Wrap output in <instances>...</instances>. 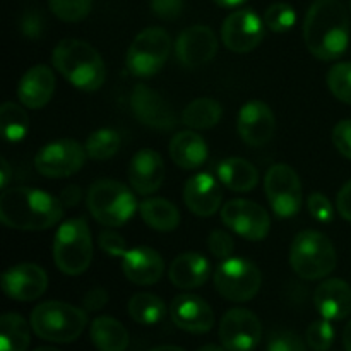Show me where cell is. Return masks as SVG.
<instances>
[{"mask_svg": "<svg viewBox=\"0 0 351 351\" xmlns=\"http://www.w3.org/2000/svg\"><path fill=\"white\" fill-rule=\"evenodd\" d=\"M308 51L321 60H336L350 43L348 10L339 0H315L304 21Z\"/></svg>", "mask_w": 351, "mask_h": 351, "instance_id": "1", "label": "cell"}, {"mask_svg": "<svg viewBox=\"0 0 351 351\" xmlns=\"http://www.w3.org/2000/svg\"><path fill=\"white\" fill-rule=\"evenodd\" d=\"M64 216V204L58 197L40 189H5L0 195V221L23 232L47 230Z\"/></svg>", "mask_w": 351, "mask_h": 351, "instance_id": "2", "label": "cell"}, {"mask_svg": "<svg viewBox=\"0 0 351 351\" xmlns=\"http://www.w3.org/2000/svg\"><path fill=\"white\" fill-rule=\"evenodd\" d=\"M53 67L77 89L93 93L105 82L106 69L96 48L75 38H65L51 55Z\"/></svg>", "mask_w": 351, "mask_h": 351, "instance_id": "3", "label": "cell"}, {"mask_svg": "<svg viewBox=\"0 0 351 351\" xmlns=\"http://www.w3.org/2000/svg\"><path fill=\"white\" fill-rule=\"evenodd\" d=\"M88 314L65 302H43L31 314V328L38 338L50 343H72L82 335Z\"/></svg>", "mask_w": 351, "mask_h": 351, "instance_id": "4", "label": "cell"}, {"mask_svg": "<svg viewBox=\"0 0 351 351\" xmlns=\"http://www.w3.org/2000/svg\"><path fill=\"white\" fill-rule=\"evenodd\" d=\"M338 257L335 245L324 233L305 230L298 233L290 247V264L304 280H321L335 271Z\"/></svg>", "mask_w": 351, "mask_h": 351, "instance_id": "5", "label": "cell"}, {"mask_svg": "<svg viewBox=\"0 0 351 351\" xmlns=\"http://www.w3.org/2000/svg\"><path fill=\"white\" fill-rule=\"evenodd\" d=\"M93 259V237L84 218L67 219L53 239V261L67 276H79Z\"/></svg>", "mask_w": 351, "mask_h": 351, "instance_id": "6", "label": "cell"}, {"mask_svg": "<svg viewBox=\"0 0 351 351\" xmlns=\"http://www.w3.org/2000/svg\"><path fill=\"white\" fill-rule=\"evenodd\" d=\"M88 208L93 218L108 228L129 221L137 209L136 195L117 180H98L88 192Z\"/></svg>", "mask_w": 351, "mask_h": 351, "instance_id": "7", "label": "cell"}, {"mask_svg": "<svg viewBox=\"0 0 351 351\" xmlns=\"http://www.w3.org/2000/svg\"><path fill=\"white\" fill-rule=\"evenodd\" d=\"M170 50V34L163 27H147L130 43L125 58L127 69L136 77H151L161 71Z\"/></svg>", "mask_w": 351, "mask_h": 351, "instance_id": "8", "label": "cell"}, {"mask_svg": "<svg viewBox=\"0 0 351 351\" xmlns=\"http://www.w3.org/2000/svg\"><path fill=\"white\" fill-rule=\"evenodd\" d=\"M263 276L257 266L243 257H230L223 261L215 273L216 291L230 302L252 300L261 290Z\"/></svg>", "mask_w": 351, "mask_h": 351, "instance_id": "9", "label": "cell"}, {"mask_svg": "<svg viewBox=\"0 0 351 351\" xmlns=\"http://www.w3.org/2000/svg\"><path fill=\"white\" fill-rule=\"evenodd\" d=\"M267 201L278 218H291L302 208L304 192L297 171L285 163L273 165L264 178Z\"/></svg>", "mask_w": 351, "mask_h": 351, "instance_id": "10", "label": "cell"}, {"mask_svg": "<svg viewBox=\"0 0 351 351\" xmlns=\"http://www.w3.org/2000/svg\"><path fill=\"white\" fill-rule=\"evenodd\" d=\"M86 163V147L77 141L62 139L47 144L38 151L34 168L48 178H64L77 173Z\"/></svg>", "mask_w": 351, "mask_h": 351, "instance_id": "11", "label": "cell"}, {"mask_svg": "<svg viewBox=\"0 0 351 351\" xmlns=\"http://www.w3.org/2000/svg\"><path fill=\"white\" fill-rule=\"evenodd\" d=\"M218 335L226 351H254L263 338V324L252 311L232 308L223 315Z\"/></svg>", "mask_w": 351, "mask_h": 351, "instance_id": "12", "label": "cell"}, {"mask_svg": "<svg viewBox=\"0 0 351 351\" xmlns=\"http://www.w3.org/2000/svg\"><path fill=\"white\" fill-rule=\"evenodd\" d=\"M221 219L232 232L247 240L266 239L271 230V218L263 206L247 199H233L221 209Z\"/></svg>", "mask_w": 351, "mask_h": 351, "instance_id": "13", "label": "cell"}, {"mask_svg": "<svg viewBox=\"0 0 351 351\" xmlns=\"http://www.w3.org/2000/svg\"><path fill=\"white\" fill-rule=\"evenodd\" d=\"M264 38V21L252 9H240L230 14L221 27V40L228 50L247 53L259 47Z\"/></svg>", "mask_w": 351, "mask_h": 351, "instance_id": "14", "label": "cell"}, {"mask_svg": "<svg viewBox=\"0 0 351 351\" xmlns=\"http://www.w3.org/2000/svg\"><path fill=\"white\" fill-rule=\"evenodd\" d=\"M218 51V38L208 26H191L182 31L175 43L178 62L187 69H199L211 62Z\"/></svg>", "mask_w": 351, "mask_h": 351, "instance_id": "15", "label": "cell"}, {"mask_svg": "<svg viewBox=\"0 0 351 351\" xmlns=\"http://www.w3.org/2000/svg\"><path fill=\"white\" fill-rule=\"evenodd\" d=\"M130 108L141 123L153 129L168 130L175 125V113L170 103L146 84H137L130 96Z\"/></svg>", "mask_w": 351, "mask_h": 351, "instance_id": "16", "label": "cell"}, {"mask_svg": "<svg viewBox=\"0 0 351 351\" xmlns=\"http://www.w3.org/2000/svg\"><path fill=\"white\" fill-rule=\"evenodd\" d=\"M237 127L245 144L252 147L266 146L276 130V117L264 101H249L240 110Z\"/></svg>", "mask_w": 351, "mask_h": 351, "instance_id": "17", "label": "cell"}, {"mask_svg": "<svg viewBox=\"0 0 351 351\" xmlns=\"http://www.w3.org/2000/svg\"><path fill=\"white\" fill-rule=\"evenodd\" d=\"M48 287L47 273L31 263L17 264L2 274V290L17 302H33L45 293Z\"/></svg>", "mask_w": 351, "mask_h": 351, "instance_id": "18", "label": "cell"}, {"mask_svg": "<svg viewBox=\"0 0 351 351\" xmlns=\"http://www.w3.org/2000/svg\"><path fill=\"white\" fill-rule=\"evenodd\" d=\"M170 315L178 329L192 335H202L211 331L215 326V312L206 300L197 295H178L173 298Z\"/></svg>", "mask_w": 351, "mask_h": 351, "instance_id": "19", "label": "cell"}, {"mask_svg": "<svg viewBox=\"0 0 351 351\" xmlns=\"http://www.w3.org/2000/svg\"><path fill=\"white\" fill-rule=\"evenodd\" d=\"M221 189L218 180L209 173H197L189 178L184 189V201L195 216L208 218L219 209Z\"/></svg>", "mask_w": 351, "mask_h": 351, "instance_id": "20", "label": "cell"}, {"mask_svg": "<svg viewBox=\"0 0 351 351\" xmlns=\"http://www.w3.org/2000/svg\"><path fill=\"white\" fill-rule=\"evenodd\" d=\"M129 180L139 195L156 192L165 180V163L153 149H141L132 156L129 167Z\"/></svg>", "mask_w": 351, "mask_h": 351, "instance_id": "21", "label": "cell"}, {"mask_svg": "<svg viewBox=\"0 0 351 351\" xmlns=\"http://www.w3.org/2000/svg\"><path fill=\"white\" fill-rule=\"evenodd\" d=\"M122 271L127 280L144 287V285H154L161 280L165 264L160 254L154 249L136 247L123 254Z\"/></svg>", "mask_w": 351, "mask_h": 351, "instance_id": "22", "label": "cell"}, {"mask_svg": "<svg viewBox=\"0 0 351 351\" xmlns=\"http://www.w3.org/2000/svg\"><path fill=\"white\" fill-rule=\"evenodd\" d=\"M314 305L326 321H343L351 314V287L343 280H326L314 293Z\"/></svg>", "mask_w": 351, "mask_h": 351, "instance_id": "23", "label": "cell"}, {"mask_svg": "<svg viewBox=\"0 0 351 351\" xmlns=\"http://www.w3.org/2000/svg\"><path fill=\"white\" fill-rule=\"evenodd\" d=\"M55 93L53 71L47 65H34L21 77L17 96L27 108L40 110L47 105Z\"/></svg>", "mask_w": 351, "mask_h": 351, "instance_id": "24", "label": "cell"}, {"mask_svg": "<svg viewBox=\"0 0 351 351\" xmlns=\"http://www.w3.org/2000/svg\"><path fill=\"white\" fill-rule=\"evenodd\" d=\"M211 266L208 259L197 252L180 254L170 266V281L182 290H194L208 281Z\"/></svg>", "mask_w": 351, "mask_h": 351, "instance_id": "25", "label": "cell"}, {"mask_svg": "<svg viewBox=\"0 0 351 351\" xmlns=\"http://www.w3.org/2000/svg\"><path fill=\"white\" fill-rule=\"evenodd\" d=\"M170 156L177 167L194 170L208 160V144L199 134L192 130L178 132L170 143Z\"/></svg>", "mask_w": 351, "mask_h": 351, "instance_id": "26", "label": "cell"}, {"mask_svg": "<svg viewBox=\"0 0 351 351\" xmlns=\"http://www.w3.org/2000/svg\"><path fill=\"white\" fill-rule=\"evenodd\" d=\"M218 177L233 192H250L259 182V171L243 158H226L219 163Z\"/></svg>", "mask_w": 351, "mask_h": 351, "instance_id": "27", "label": "cell"}, {"mask_svg": "<svg viewBox=\"0 0 351 351\" xmlns=\"http://www.w3.org/2000/svg\"><path fill=\"white\" fill-rule=\"evenodd\" d=\"M91 335L93 345L96 346L98 351H125L129 346V332L123 328L122 322L117 319L108 317V315H101L96 317L91 322Z\"/></svg>", "mask_w": 351, "mask_h": 351, "instance_id": "28", "label": "cell"}, {"mask_svg": "<svg viewBox=\"0 0 351 351\" xmlns=\"http://www.w3.org/2000/svg\"><path fill=\"white\" fill-rule=\"evenodd\" d=\"M139 213L144 223L156 232H173L180 225V211L167 199H146L139 204Z\"/></svg>", "mask_w": 351, "mask_h": 351, "instance_id": "29", "label": "cell"}, {"mask_svg": "<svg viewBox=\"0 0 351 351\" xmlns=\"http://www.w3.org/2000/svg\"><path fill=\"white\" fill-rule=\"evenodd\" d=\"M31 343L29 326L16 312L0 317V351H27Z\"/></svg>", "mask_w": 351, "mask_h": 351, "instance_id": "30", "label": "cell"}, {"mask_svg": "<svg viewBox=\"0 0 351 351\" xmlns=\"http://www.w3.org/2000/svg\"><path fill=\"white\" fill-rule=\"evenodd\" d=\"M221 115L223 108L218 101L211 98H199L185 106L184 112H182V122L189 129L204 130L218 125Z\"/></svg>", "mask_w": 351, "mask_h": 351, "instance_id": "31", "label": "cell"}, {"mask_svg": "<svg viewBox=\"0 0 351 351\" xmlns=\"http://www.w3.org/2000/svg\"><path fill=\"white\" fill-rule=\"evenodd\" d=\"M129 315L143 326L158 324L167 315V305L153 293H137L129 300Z\"/></svg>", "mask_w": 351, "mask_h": 351, "instance_id": "32", "label": "cell"}, {"mask_svg": "<svg viewBox=\"0 0 351 351\" xmlns=\"http://www.w3.org/2000/svg\"><path fill=\"white\" fill-rule=\"evenodd\" d=\"M0 125H2L3 139L9 143H17L23 141L29 130V117L23 106L5 101L0 108Z\"/></svg>", "mask_w": 351, "mask_h": 351, "instance_id": "33", "label": "cell"}, {"mask_svg": "<svg viewBox=\"0 0 351 351\" xmlns=\"http://www.w3.org/2000/svg\"><path fill=\"white\" fill-rule=\"evenodd\" d=\"M120 134L113 129H99L93 132L86 141V154L91 160L105 161L115 156L120 149Z\"/></svg>", "mask_w": 351, "mask_h": 351, "instance_id": "34", "label": "cell"}, {"mask_svg": "<svg viewBox=\"0 0 351 351\" xmlns=\"http://www.w3.org/2000/svg\"><path fill=\"white\" fill-rule=\"evenodd\" d=\"M50 10L65 23H79L91 12L93 0H48Z\"/></svg>", "mask_w": 351, "mask_h": 351, "instance_id": "35", "label": "cell"}, {"mask_svg": "<svg viewBox=\"0 0 351 351\" xmlns=\"http://www.w3.org/2000/svg\"><path fill=\"white\" fill-rule=\"evenodd\" d=\"M297 21V12L293 7L287 2L271 3L264 12V24L274 33H285L291 29Z\"/></svg>", "mask_w": 351, "mask_h": 351, "instance_id": "36", "label": "cell"}, {"mask_svg": "<svg viewBox=\"0 0 351 351\" xmlns=\"http://www.w3.org/2000/svg\"><path fill=\"white\" fill-rule=\"evenodd\" d=\"M328 86L332 95L351 105V62H341L328 72Z\"/></svg>", "mask_w": 351, "mask_h": 351, "instance_id": "37", "label": "cell"}, {"mask_svg": "<svg viewBox=\"0 0 351 351\" xmlns=\"http://www.w3.org/2000/svg\"><path fill=\"white\" fill-rule=\"evenodd\" d=\"M335 341V329L329 321H315L307 329V343L314 351H328Z\"/></svg>", "mask_w": 351, "mask_h": 351, "instance_id": "38", "label": "cell"}, {"mask_svg": "<svg viewBox=\"0 0 351 351\" xmlns=\"http://www.w3.org/2000/svg\"><path fill=\"white\" fill-rule=\"evenodd\" d=\"M267 351H307L305 343L293 331H276L271 335Z\"/></svg>", "mask_w": 351, "mask_h": 351, "instance_id": "39", "label": "cell"}, {"mask_svg": "<svg viewBox=\"0 0 351 351\" xmlns=\"http://www.w3.org/2000/svg\"><path fill=\"white\" fill-rule=\"evenodd\" d=\"M208 247L211 250V254L218 259H230L235 249V242H233L232 235L223 230H213L208 237Z\"/></svg>", "mask_w": 351, "mask_h": 351, "instance_id": "40", "label": "cell"}, {"mask_svg": "<svg viewBox=\"0 0 351 351\" xmlns=\"http://www.w3.org/2000/svg\"><path fill=\"white\" fill-rule=\"evenodd\" d=\"M307 206L311 215L314 216L317 221L329 223L335 218V209H332L331 201H329L324 194H321V192H314V194L308 195Z\"/></svg>", "mask_w": 351, "mask_h": 351, "instance_id": "41", "label": "cell"}, {"mask_svg": "<svg viewBox=\"0 0 351 351\" xmlns=\"http://www.w3.org/2000/svg\"><path fill=\"white\" fill-rule=\"evenodd\" d=\"M149 7L154 16L160 19L173 21L182 14L184 0H149Z\"/></svg>", "mask_w": 351, "mask_h": 351, "instance_id": "42", "label": "cell"}, {"mask_svg": "<svg viewBox=\"0 0 351 351\" xmlns=\"http://www.w3.org/2000/svg\"><path fill=\"white\" fill-rule=\"evenodd\" d=\"M332 143L336 149L351 161V119L341 120L332 130Z\"/></svg>", "mask_w": 351, "mask_h": 351, "instance_id": "43", "label": "cell"}, {"mask_svg": "<svg viewBox=\"0 0 351 351\" xmlns=\"http://www.w3.org/2000/svg\"><path fill=\"white\" fill-rule=\"evenodd\" d=\"M98 243L106 254H110L113 257H123V254L127 252L123 237H120L115 232H110V230H105V232L99 233Z\"/></svg>", "mask_w": 351, "mask_h": 351, "instance_id": "44", "label": "cell"}, {"mask_svg": "<svg viewBox=\"0 0 351 351\" xmlns=\"http://www.w3.org/2000/svg\"><path fill=\"white\" fill-rule=\"evenodd\" d=\"M21 29H23L24 36L31 38V40H36V38H40L41 33H43V17L38 12H34V10H29V12L23 17Z\"/></svg>", "mask_w": 351, "mask_h": 351, "instance_id": "45", "label": "cell"}, {"mask_svg": "<svg viewBox=\"0 0 351 351\" xmlns=\"http://www.w3.org/2000/svg\"><path fill=\"white\" fill-rule=\"evenodd\" d=\"M106 302H108V293L99 287L89 290L88 293L84 295V298H82V305H84L86 312L101 311L106 305Z\"/></svg>", "mask_w": 351, "mask_h": 351, "instance_id": "46", "label": "cell"}, {"mask_svg": "<svg viewBox=\"0 0 351 351\" xmlns=\"http://www.w3.org/2000/svg\"><path fill=\"white\" fill-rule=\"evenodd\" d=\"M336 206H338V211L346 221H351V180L346 182L343 185V189L338 194V201H336Z\"/></svg>", "mask_w": 351, "mask_h": 351, "instance_id": "47", "label": "cell"}, {"mask_svg": "<svg viewBox=\"0 0 351 351\" xmlns=\"http://www.w3.org/2000/svg\"><path fill=\"white\" fill-rule=\"evenodd\" d=\"M62 201V204L64 206H75L79 202V199H81V189L77 187V185H69L67 189H64V192H62V195L58 197Z\"/></svg>", "mask_w": 351, "mask_h": 351, "instance_id": "48", "label": "cell"}, {"mask_svg": "<svg viewBox=\"0 0 351 351\" xmlns=\"http://www.w3.org/2000/svg\"><path fill=\"white\" fill-rule=\"evenodd\" d=\"M0 167H2V175H0V185H2V189H5L7 184H9V180H10V168H9V163H7L5 158H2V161H0Z\"/></svg>", "mask_w": 351, "mask_h": 351, "instance_id": "49", "label": "cell"}, {"mask_svg": "<svg viewBox=\"0 0 351 351\" xmlns=\"http://www.w3.org/2000/svg\"><path fill=\"white\" fill-rule=\"evenodd\" d=\"M343 346L346 351H351V321L346 324L345 331H343Z\"/></svg>", "mask_w": 351, "mask_h": 351, "instance_id": "50", "label": "cell"}, {"mask_svg": "<svg viewBox=\"0 0 351 351\" xmlns=\"http://www.w3.org/2000/svg\"><path fill=\"white\" fill-rule=\"evenodd\" d=\"M215 3H218V5L221 7H239L242 5V3H245L247 0H213Z\"/></svg>", "mask_w": 351, "mask_h": 351, "instance_id": "51", "label": "cell"}, {"mask_svg": "<svg viewBox=\"0 0 351 351\" xmlns=\"http://www.w3.org/2000/svg\"><path fill=\"white\" fill-rule=\"evenodd\" d=\"M149 351H185L180 346H173V345H165V346H156V348L149 350Z\"/></svg>", "mask_w": 351, "mask_h": 351, "instance_id": "52", "label": "cell"}, {"mask_svg": "<svg viewBox=\"0 0 351 351\" xmlns=\"http://www.w3.org/2000/svg\"><path fill=\"white\" fill-rule=\"evenodd\" d=\"M197 351H226L223 346H218V345H204L201 346Z\"/></svg>", "mask_w": 351, "mask_h": 351, "instance_id": "53", "label": "cell"}, {"mask_svg": "<svg viewBox=\"0 0 351 351\" xmlns=\"http://www.w3.org/2000/svg\"><path fill=\"white\" fill-rule=\"evenodd\" d=\"M34 351H60V350L53 348V346H41V348H36Z\"/></svg>", "mask_w": 351, "mask_h": 351, "instance_id": "54", "label": "cell"}, {"mask_svg": "<svg viewBox=\"0 0 351 351\" xmlns=\"http://www.w3.org/2000/svg\"><path fill=\"white\" fill-rule=\"evenodd\" d=\"M350 10H351V0H350Z\"/></svg>", "mask_w": 351, "mask_h": 351, "instance_id": "55", "label": "cell"}]
</instances>
